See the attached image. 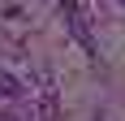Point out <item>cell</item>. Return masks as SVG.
Returning a JSON list of instances; mask_svg holds the SVG:
<instances>
[{
	"instance_id": "obj_1",
	"label": "cell",
	"mask_w": 125,
	"mask_h": 121,
	"mask_svg": "<svg viewBox=\"0 0 125 121\" xmlns=\"http://www.w3.org/2000/svg\"><path fill=\"white\" fill-rule=\"evenodd\" d=\"M0 95H22V86H17L13 73H0Z\"/></svg>"
}]
</instances>
